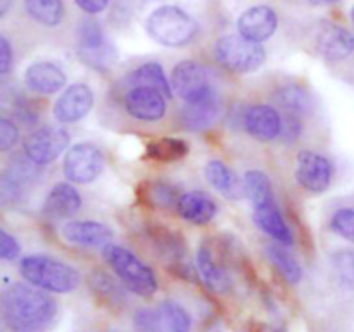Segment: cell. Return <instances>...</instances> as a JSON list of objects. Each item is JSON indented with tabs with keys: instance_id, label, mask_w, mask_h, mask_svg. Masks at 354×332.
<instances>
[{
	"instance_id": "obj_32",
	"label": "cell",
	"mask_w": 354,
	"mask_h": 332,
	"mask_svg": "<svg viewBox=\"0 0 354 332\" xmlns=\"http://www.w3.org/2000/svg\"><path fill=\"white\" fill-rule=\"evenodd\" d=\"M135 332H166L161 310L140 308L133 315Z\"/></svg>"
},
{
	"instance_id": "obj_19",
	"label": "cell",
	"mask_w": 354,
	"mask_h": 332,
	"mask_svg": "<svg viewBox=\"0 0 354 332\" xmlns=\"http://www.w3.org/2000/svg\"><path fill=\"white\" fill-rule=\"evenodd\" d=\"M318 52L328 61H344L354 52V35L342 26H327L318 35Z\"/></svg>"
},
{
	"instance_id": "obj_7",
	"label": "cell",
	"mask_w": 354,
	"mask_h": 332,
	"mask_svg": "<svg viewBox=\"0 0 354 332\" xmlns=\"http://www.w3.org/2000/svg\"><path fill=\"white\" fill-rule=\"evenodd\" d=\"M69 140H71L69 133L62 128H38L33 133L28 135L26 140H24V156L38 166L50 165L68 149Z\"/></svg>"
},
{
	"instance_id": "obj_12",
	"label": "cell",
	"mask_w": 354,
	"mask_h": 332,
	"mask_svg": "<svg viewBox=\"0 0 354 332\" xmlns=\"http://www.w3.org/2000/svg\"><path fill=\"white\" fill-rule=\"evenodd\" d=\"M93 92L85 83L69 85L54 104V116L59 123H76L90 113Z\"/></svg>"
},
{
	"instance_id": "obj_24",
	"label": "cell",
	"mask_w": 354,
	"mask_h": 332,
	"mask_svg": "<svg viewBox=\"0 0 354 332\" xmlns=\"http://www.w3.org/2000/svg\"><path fill=\"white\" fill-rule=\"evenodd\" d=\"M127 82L130 89L131 86H149V89L159 90L168 100L173 97L171 82L166 78L165 69L158 62H145V64L138 66L128 75Z\"/></svg>"
},
{
	"instance_id": "obj_38",
	"label": "cell",
	"mask_w": 354,
	"mask_h": 332,
	"mask_svg": "<svg viewBox=\"0 0 354 332\" xmlns=\"http://www.w3.org/2000/svg\"><path fill=\"white\" fill-rule=\"evenodd\" d=\"M299 131H301L299 120L296 118V114H289V116L283 120L282 131H280V138L292 144V142L297 138V135H299Z\"/></svg>"
},
{
	"instance_id": "obj_15",
	"label": "cell",
	"mask_w": 354,
	"mask_h": 332,
	"mask_svg": "<svg viewBox=\"0 0 354 332\" xmlns=\"http://www.w3.org/2000/svg\"><path fill=\"white\" fill-rule=\"evenodd\" d=\"M239 35L251 42L268 40L279 28V16L268 6H254L241 14L237 21Z\"/></svg>"
},
{
	"instance_id": "obj_1",
	"label": "cell",
	"mask_w": 354,
	"mask_h": 332,
	"mask_svg": "<svg viewBox=\"0 0 354 332\" xmlns=\"http://www.w3.org/2000/svg\"><path fill=\"white\" fill-rule=\"evenodd\" d=\"M2 315L12 332H44L57 315V303L31 284H12L2 294Z\"/></svg>"
},
{
	"instance_id": "obj_20",
	"label": "cell",
	"mask_w": 354,
	"mask_h": 332,
	"mask_svg": "<svg viewBox=\"0 0 354 332\" xmlns=\"http://www.w3.org/2000/svg\"><path fill=\"white\" fill-rule=\"evenodd\" d=\"M82 206L80 192L68 182H61L54 185L48 192L44 203V213L54 220L69 218L76 213Z\"/></svg>"
},
{
	"instance_id": "obj_5",
	"label": "cell",
	"mask_w": 354,
	"mask_h": 332,
	"mask_svg": "<svg viewBox=\"0 0 354 332\" xmlns=\"http://www.w3.org/2000/svg\"><path fill=\"white\" fill-rule=\"evenodd\" d=\"M214 57L228 71L252 73L261 68L266 52L258 42L248 40L242 35H227L214 44Z\"/></svg>"
},
{
	"instance_id": "obj_30",
	"label": "cell",
	"mask_w": 354,
	"mask_h": 332,
	"mask_svg": "<svg viewBox=\"0 0 354 332\" xmlns=\"http://www.w3.org/2000/svg\"><path fill=\"white\" fill-rule=\"evenodd\" d=\"M161 315L165 320L166 332H190L192 331V317L180 303L166 299L161 303Z\"/></svg>"
},
{
	"instance_id": "obj_14",
	"label": "cell",
	"mask_w": 354,
	"mask_h": 332,
	"mask_svg": "<svg viewBox=\"0 0 354 332\" xmlns=\"http://www.w3.org/2000/svg\"><path fill=\"white\" fill-rule=\"evenodd\" d=\"M282 124L283 120L279 111L272 106H265V104L248 107L245 113L242 114V127L251 137L259 142H270L280 137Z\"/></svg>"
},
{
	"instance_id": "obj_33",
	"label": "cell",
	"mask_w": 354,
	"mask_h": 332,
	"mask_svg": "<svg viewBox=\"0 0 354 332\" xmlns=\"http://www.w3.org/2000/svg\"><path fill=\"white\" fill-rule=\"evenodd\" d=\"M147 196L149 201L159 208H171L173 204H178L180 199L178 190L166 182H152V185L149 187Z\"/></svg>"
},
{
	"instance_id": "obj_25",
	"label": "cell",
	"mask_w": 354,
	"mask_h": 332,
	"mask_svg": "<svg viewBox=\"0 0 354 332\" xmlns=\"http://www.w3.org/2000/svg\"><path fill=\"white\" fill-rule=\"evenodd\" d=\"M37 166L33 161L26 158V161H17L12 163L10 168L6 169L2 176V196L3 199H16L21 192H23L24 185L26 183H31L35 178H37L38 172Z\"/></svg>"
},
{
	"instance_id": "obj_3",
	"label": "cell",
	"mask_w": 354,
	"mask_h": 332,
	"mask_svg": "<svg viewBox=\"0 0 354 332\" xmlns=\"http://www.w3.org/2000/svg\"><path fill=\"white\" fill-rule=\"evenodd\" d=\"M147 33L162 47H185L196 38L197 23L189 12L176 6H161L147 17Z\"/></svg>"
},
{
	"instance_id": "obj_28",
	"label": "cell",
	"mask_w": 354,
	"mask_h": 332,
	"mask_svg": "<svg viewBox=\"0 0 354 332\" xmlns=\"http://www.w3.org/2000/svg\"><path fill=\"white\" fill-rule=\"evenodd\" d=\"M283 246L286 244H280V242L268 246V258L287 282L297 284L303 279V270H301L299 261L294 258L292 252L283 248Z\"/></svg>"
},
{
	"instance_id": "obj_41",
	"label": "cell",
	"mask_w": 354,
	"mask_h": 332,
	"mask_svg": "<svg viewBox=\"0 0 354 332\" xmlns=\"http://www.w3.org/2000/svg\"><path fill=\"white\" fill-rule=\"evenodd\" d=\"M311 3H317V6H327V3H334L337 0H310Z\"/></svg>"
},
{
	"instance_id": "obj_27",
	"label": "cell",
	"mask_w": 354,
	"mask_h": 332,
	"mask_svg": "<svg viewBox=\"0 0 354 332\" xmlns=\"http://www.w3.org/2000/svg\"><path fill=\"white\" fill-rule=\"evenodd\" d=\"M189 154V144L182 138H173V137H165L158 138V140H151L145 149V156L156 161H178L183 159Z\"/></svg>"
},
{
	"instance_id": "obj_31",
	"label": "cell",
	"mask_w": 354,
	"mask_h": 332,
	"mask_svg": "<svg viewBox=\"0 0 354 332\" xmlns=\"http://www.w3.org/2000/svg\"><path fill=\"white\" fill-rule=\"evenodd\" d=\"M277 102L283 107L289 114L308 113L311 107V99L308 97L306 90L301 86H286L277 93Z\"/></svg>"
},
{
	"instance_id": "obj_36",
	"label": "cell",
	"mask_w": 354,
	"mask_h": 332,
	"mask_svg": "<svg viewBox=\"0 0 354 332\" xmlns=\"http://www.w3.org/2000/svg\"><path fill=\"white\" fill-rule=\"evenodd\" d=\"M17 138H19V130L16 124L7 118L0 120V151L7 152L16 145Z\"/></svg>"
},
{
	"instance_id": "obj_9",
	"label": "cell",
	"mask_w": 354,
	"mask_h": 332,
	"mask_svg": "<svg viewBox=\"0 0 354 332\" xmlns=\"http://www.w3.org/2000/svg\"><path fill=\"white\" fill-rule=\"evenodd\" d=\"M169 82H171L173 92L180 99L185 100V102L197 100L213 92V86H211L209 75H207L206 68L196 61L178 62L173 68L171 80Z\"/></svg>"
},
{
	"instance_id": "obj_37",
	"label": "cell",
	"mask_w": 354,
	"mask_h": 332,
	"mask_svg": "<svg viewBox=\"0 0 354 332\" xmlns=\"http://www.w3.org/2000/svg\"><path fill=\"white\" fill-rule=\"evenodd\" d=\"M19 244H17L16 239L10 234H7L6 230L0 232V256L2 259H7V261H12L19 256Z\"/></svg>"
},
{
	"instance_id": "obj_23",
	"label": "cell",
	"mask_w": 354,
	"mask_h": 332,
	"mask_svg": "<svg viewBox=\"0 0 354 332\" xmlns=\"http://www.w3.org/2000/svg\"><path fill=\"white\" fill-rule=\"evenodd\" d=\"M206 178L218 192L228 199H241L245 196L244 182H239L237 175L220 159H213L206 165Z\"/></svg>"
},
{
	"instance_id": "obj_34",
	"label": "cell",
	"mask_w": 354,
	"mask_h": 332,
	"mask_svg": "<svg viewBox=\"0 0 354 332\" xmlns=\"http://www.w3.org/2000/svg\"><path fill=\"white\" fill-rule=\"evenodd\" d=\"M330 228L346 241L354 242V210L342 208L334 213L330 220Z\"/></svg>"
},
{
	"instance_id": "obj_21",
	"label": "cell",
	"mask_w": 354,
	"mask_h": 332,
	"mask_svg": "<svg viewBox=\"0 0 354 332\" xmlns=\"http://www.w3.org/2000/svg\"><path fill=\"white\" fill-rule=\"evenodd\" d=\"M254 223L258 225L259 230L268 234L270 237L275 239V242L289 246L292 242V232H290L289 225L283 220L282 213H280L277 203L263 204V206L254 208Z\"/></svg>"
},
{
	"instance_id": "obj_11",
	"label": "cell",
	"mask_w": 354,
	"mask_h": 332,
	"mask_svg": "<svg viewBox=\"0 0 354 332\" xmlns=\"http://www.w3.org/2000/svg\"><path fill=\"white\" fill-rule=\"evenodd\" d=\"M221 116V100L211 92L197 100H189L180 111V123L189 131H203L213 127Z\"/></svg>"
},
{
	"instance_id": "obj_13",
	"label": "cell",
	"mask_w": 354,
	"mask_h": 332,
	"mask_svg": "<svg viewBox=\"0 0 354 332\" xmlns=\"http://www.w3.org/2000/svg\"><path fill=\"white\" fill-rule=\"evenodd\" d=\"M128 114L140 121H158L166 113V97L149 86H131L124 95Z\"/></svg>"
},
{
	"instance_id": "obj_35",
	"label": "cell",
	"mask_w": 354,
	"mask_h": 332,
	"mask_svg": "<svg viewBox=\"0 0 354 332\" xmlns=\"http://www.w3.org/2000/svg\"><path fill=\"white\" fill-rule=\"evenodd\" d=\"M335 270L344 282H354V252L341 251L334 258Z\"/></svg>"
},
{
	"instance_id": "obj_39",
	"label": "cell",
	"mask_w": 354,
	"mask_h": 332,
	"mask_svg": "<svg viewBox=\"0 0 354 332\" xmlns=\"http://www.w3.org/2000/svg\"><path fill=\"white\" fill-rule=\"evenodd\" d=\"M12 66V48H10L9 40L6 37H0V73L7 75Z\"/></svg>"
},
{
	"instance_id": "obj_8",
	"label": "cell",
	"mask_w": 354,
	"mask_h": 332,
	"mask_svg": "<svg viewBox=\"0 0 354 332\" xmlns=\"http://www.w3.org/2000/svg\"><path fill=\"white\" fill-rule=\"evenodd\" d=\"M78 54L82 61L95 69H106L114 62L116 52L106 40L100 24L86 19L78 28Z\"/></svg>"
},
{
	"instance_id": "obj_29",
	"label": "cell",
	"mask_w": 354,
	"mask_h": 332,
	"mask_svg": "<svg viewBox=\"0 0 354 332\" xmlns=\"http://www.w3.org/2000/svg\"><path fill=\"white\" fill-rule=\"evenodd\" d=\"M24 7L37 23L45 26H57L64 16L62 0H24Z\"/></svg>"
},
{
	"instance_id": "obj_4",
	"label": "cell",
	"mask_w": 354,
	"mask_h": 332,
	"mask_svg": "<svg viewBox=\"0 0 354 332\" xmlns=\"http://www.w3.org/2000/svg\"><path fill=\"white\" fill-rule=\"evenodd\" d=\"M102 251L107 265L114 270V273L120 277L123 286L130 293L144 297L156 294L159 287L158 277H156L154 270L147 263L142 261L135 252L113 244L104 248Z\"/></svg>"
},
{
	"instance_id": "obj_17",
	"label": "cell",
	"mask_w": 354,
	"mask_h": 332,
	"mask_svg": "<svg viewBox=\"0 0 354 332\" xmlns=\"http://www.w3.org/2000/svg\"><path fill=\"white\" fill-rule=\"evenodd\" d=\"M24 85L35 93L50 95L66 85V75L54 62H35L24 71Z\"/></svg>"
},
{
	"instance_id": "obj_6",
	"label": "cell",
	"mask_w": 354,
	"mask_h": 332,
	"mask_svg": "<svg viewBox=\"0 0 354 332\" xmlns=\"http://www.w3.org/2000/svg\"><path fill=\"white\" fill-rule=\"evenodd\" d=\"M64 175L73 183H90L102 173L104 156L97 145L90 142L75 144L64 156Z\"/></svg>"
},
{
	"instance_id": "obj_10",
	"label": "cell",
	"mask_w": 354,
	"mask_h": 332,
	"mask_svg": "<svg viewBox=\"0 0 354 332\" xmlns=\"http://www.w3.org/2000/svg\"><path fill=\"white\" fill-rule=\"evenodd\" d=\"M332 163L315 151H301L297 156L296 180L303 189L313 194H322L330 187Z\"/></svg>"
},
{
	"instance_id": "obj_43",
	"label": "cell",
	"mask_w": 354,
	"mask_h": 332,
	"mask_svg": "<svg viewBox=\"0 0 354 332\" xmlns=\"http://www.w3.org/2000/svg\"><path fill=\"white\" fill-rule=\"evenodd\" d=\"M351 19H353V23H354V6H353V9H351Z\"/></svg>"
},
{
	"instance_id": "obj_2",
	"label": "cell",
	"mask_w": 354,
	"mask_h": 332,
	"mask_svg": "<svg viewBox=\"0 0 354 332\" xmlns=\"http://www.w3.org/2000/svg\"><path fill=\"white\" fill-rule=\"evenodd\" d=\"M19 272L28 284L54 294L73 293L82 282L78 270L47 255H31L23 258Z\"/></svg>"
},
{
	"instance_id": "obj_26",
	"label": "cell",
	"mask_w": 354,
	"mask_h": 332,
	"mask_svg": "<svg viewBox=\"0 0 354 332\" xmlns=\"http://www.w3.org/2000/svg\"><path fill=\"white\" fill-rule=\"evenodd\" d=\"M242 182H244L245 197L251 201L252 208L275 203V190H273L272 180L268 178L266 173L259 172V169H249Z\"/></svg>"
},
{
	"instance_id": "obj_42",
	"label": "cell",
	"mask_w": 354,
	"mask_h": 332,
	"mask_svg": "<svg viewBox=\"0 0 354 332\" xmlns=\"http://www.w3.org/2000/svg\"><path fill=\"white\" fill-rule=\"evenodd\" d=\"M7 6H9V0H2V14H6Z\"/></svg>"
},
{
	"instance_id": "obj_18",
	"label": "cell",
	"mask_w": 354,
	"mask_h": 332,
	"mask_svg": "<svg viewBox=\"0 0 354 332\" xmlns=\"http://www.w3.org/2000/svg\"><path fill=\"white\" fill-rule=\"evenodd\" d=\"M176 210L183 220L194 225H206L213 220L218 208L209 194L203 190H189L180 196Z\"/></svg>"
},
{
	"instance_id": "obj_22",
	"label": "cell",
	"mask_w": 354,
	"mask_h": 332,
	"mask_svg": "<svg viewBox=\"0 0 354 332\" xmlns=\"http://www.w3.org/2000/svg\"><path fill=\"white\" fill-rule=\"evenodd\" d=\"M197 270H199L201 277H203L204 284L209 287L213 293L225 294L232 289V279L228 275L227 268L221 266L220 263L214 259L213 251L209 248H201L197 252Z\"/></svg>"
},
{
	"instance_id": "obj_40",
	"label": "cell",
	"mask_w": 354,
	"mask_h": 332,
	"mask_svg": "<svg viewBox=\"0 0 354 332\" xmlns=\"http://www.w3.org/2000/svg\"><path fill=\"white\" fill-rule=\"evenodd\" d=\"M111 0H75L76 6L86 14H99L109 6Z\"/></svg>"
},
{
	"instance_id": "obj_16",
	"label": "cell",
	"mask_w": 354,
	"mask_h": 332,
	"mask_svg": "<svg viewBox=\"0 0 354 332\" xmlns=\"http://www.w3.org/2000/svg\"><path fill=\"white\" fill-rule=\"evenodd\" d=\"M62 237L83 248H107L113 241V230L100 221H69L62 227Z\"/></svg>"
}]
</instances>
